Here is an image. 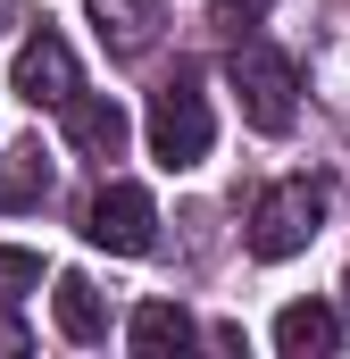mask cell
Returning a JSON list of instances; mask_svg holds the SVG:
<instances>
[{"instance_id": "10", "label": "cell", "mask_w": 350, "mask_h": 359, "mask_svg": "<svg viewBox=\"0 0 350 359\" xmlns=\"http://www.w3.org/2000/svg\"><path fill=\"white\" fill-rule=\"evenodd\" d=\"M125 343H134L142 359L183 351V343H192V318H183V301H142V309L125 318Z\"/></svg>"}, {"instance_id": "3", "label": "cell", "mask_w": 350, "mask_h": 359, "mask_svg": "<svg viewBox=\"0 0 350 359\" xmlns=\"http://www.w3.org/2000/svg\"><path fill=\"white\" fill-rule=\"evenodd\" d=\"M225 84L242 100V117L259 126V134H292V59L284 50H267V42H242L234 50V67H225Z\"/></svg>"}, {"instance_id": "1", "label": "cell", "mask_w": 350, "mask_h": 359, "mask_svg": "<svg viewBox=\"0 0 350 359\" xmlns=\"http://www.w3.org/2000/svg\"><path fill=\"white\" fill-rule=\"evenodd\" d=\"M317 226H326V184L284 176V184H267L259 209H251V251L259 259H292V251L317 243Z\"/></svg>"}, {"instance_id": "13", "label": "cell", "mask_w": 350, "mask_h": 359, "mask_svg": "<svg viewBox=\"0 0 350 359\" xmlns=\"http://www.w3.org/2000/svg\"><path fill=\"white\" fill-rule=\"evenodd\" d=\"M259 8H267V0H217V25L242 34V25H259Z\"/></svg>"}, {"instance_id": "4", "label": "cell", "mask_w": 350, "mask_h": 359, "mask_svg": "<svg viewBox=\"0 0 350 359\" xmlns=\"http://www.w3.org/2000/svg\"><path fill=\"white\" fill-rule=\"evenodd\" d=\"M84 234L100 243V251H117V259H142V251L159 243V209H150V192H142V184H100Z\"/></svg>"}, {"instance_id": "5", "label": "cell", "mask_w": 350, "mask_h": 359, "mask_svg": "<svg viewBox=\"0 0 350 359\" xmlns=\"http://www.w3.org/2000/svg\"><path fill=\"white\" fill-rule=\"evenodd\" d=\"M17 100H34V109H67L76 100V50L50 25L25 34V50H17Z\"/></svg>"}, {"instance_id": "12", "label": "cell", "mask_w": 350, "mask_h": 359, "mask_svg": "<svg viewBox=\"0 0 350 359\" xmlns=\"http://www.w3.org/2000/svg\"><path fill=\"white\" fill-rule=\"evenodd\" d=\"M34 284H42V259H34V251H8V243H0V301H25Z\"/></svg>"}, {"instance_id": "11", "label": "cell", "mask_w": 350, "mask_h": 359, "mask_svg": "<svg viewBox=\"0 0 350 359\" xmlns=\"http://www.w3.org/2000/svg\"><path fill=\"white\" fill-rule=\"evenodd\" d=\"M59 334L67 343H100L108 334V309H100V292H92V276H59Z\"/></svg>"}, {"instance_id": "6", "label": "cell", "mask_w": 350, "mask_h": 359, "mask_svg": "<svg viewBox=\"0 0 350 359\" xmlns=\"http://www.w3.org/2000/svg\"><path fill=\"white\" fill-rule=\"evenodd\" d=\"M92 25H100V42H108V59H142L150 42H159V0H84Z\"/></svg>"}, {"instance_id": "14", "label": "cell", "mask_w": 350, "mask_h": 359, "mask_svg": "<svg viewBox=\"0 0 350 359\" xmlns=\"http://www.w3.org/2000/svg\"><path fill=\"white\" fill-rule=\"evenodd\" d=\"M0 351H25V326L17 318H0Z\"/></svg>"}, {"instance_id": "8", "label": "cell", "mask_w": 350, "mask_h": 359, "mask_svg": "<svg viewBox=\"0 0 350 359\" xmlns=\"http://www.w3.org/2000/svg\"><path fill=\"white\" fill-rule=\"evenodd\" d=\"M342 343V318L326 309V301H292L284 318H275V351L284 359H317V351H334Z\"/></svg>"}, {"instance_id": "2", "label": "cell", "mask_w": 350, "mask_h": 359, "mask_svg": "<svg viewBox=\"0 0 350 359\" xmlns=\"http://www.w3.org/2000/svg\"><path fill=\"white\" fill-rule=\"evenodd\" d=\"M209 142H217V126H209V100H200L192 76L150 92V151H159V168H200Z\"/></svg>"}, {"instance_id": "7", "label": "cell", "mask_w": 350, "mask_h": 359, "mask_svg": "<svg viewBox=\"0 0 350 359\" xmlns=\"http://www.w3.org/2000/svg\"><path fill=\"white\" fill-rule=\"evenodd\" d=\"M125 134H134V126H125V109H117L108 92H76V100H67V142H76L84 159H117Z\"/></svg>"}, {"instance_id": "9", "label": "cell", "mask_w": 350, "mask_h": 359, "mask_svg": "<svg viewBox=\"0 0 350 359\" xmlns=\"http://www.w3.org/2000/svg\"><path fill=\"white\" fill-rule=\"evenodd\" d=\"M50 201V159L42 142H8L0 151V209H42Z\"/></svg>"}]
</instances>
